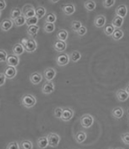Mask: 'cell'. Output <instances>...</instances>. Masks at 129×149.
I'll return each instance as SVG.
<instances>
[{"label":"cell","instance_id":"cell-1","mask_svg":"<svg viewBox=\"0 0 129 149\" xmlns=\"http://www.w3.org/2000/svg\"><path fill=\"white\" fill-rule=\"evenodd\" d=\"M21 44L28 53H33L37 48V43L34 39H22Z\"/></svg>","mask_w":129,"mask_h":149},{"label":"cell","instance_id":"cell-2","mask_svg":"<svg viewBox=\"0 0 129 149\" xmlns=\"http://www.w3.org/2000/svg\"><path fill=\"white\" fill-rule=\"evenodd\" d=\"M37 104V99L32 94H24L21 97V104L26 108L33 107Z\"/></svg>","mask_w":129,"mask_h":149},{"label":"cell","instance_id":"cell-3","mask_svg":"<svg viewBox=\"0 0 129 149\" xmlns=\"http://www.w3.org/2000/svg\"><path fill=\"white\" fill-rule=\"evenodd\" d=\"M80 125L85 129L91 127L94 123V119L90 114H84L80 119Z\"/></svg>","mask_w":129,"mask_h":149},{"label":"cell","instance_id":"cell-4","mask_svg":"<svg viewBox=\"0 0 129 149\" xmlns=\"http://www.w3.org/2000/svg\"><path fill=\"white\" fill-rule=\"evenodd\" d=\"M56 64L59 66H64L67 65L70 62V57L65 53H59L56 56Z\"/></svg>","mask_w":129,"mask_h":149},{"label":"cell","instance_id":"cell-5","mask_svg":"<svg viewBox=\"0 0 129 149\" xmlns=\"http://www.w3.org/2000/svg\"><path fill=\"white\" fill-rule=\"evenodd\" d=\"M35 9L32 5H25L22 8V15H24L26 18V19L28 18H33L35 16Z\"/></svg>","mask_w":129,"mask_h":149},{"label":"cell","instance_id":"cell-6","mask_svg":"<svg viewBox=\"0 0 129 149\" xmlns=\"http://www.w3.org/2000/svg\"><path fill=\"white\" fill-rule=\"evenodd\" d=\"M47 139L49 141V146L51 148H55L59 145L61 138L56 133H49L47 135Z\"/></svg>","mask_w":129,"mask_h":149},{"label":"cell","instance_id":"cell-7","mask_svg":"<svg viewBox=\"0 0 129 149\" xmlns=\"http://www.w3.org/2000/svg\"><path fill=\"white\" fill-rule=\"evenodd\" d=\"M73 116H74V110L70 107H65L64 109H63L61 120L64 122L70 121L72 119Z\"/></svg>","mask_w":129,"mask_h":149},{"label":"cell","instance_id":"cell-8","mask_svg":"<svg viewBox=\"0 0 129 149\" xmlns=\"http://www.w3.org/2000/svg\"><path fill=\"white\" fill-rule=\"evenodd\" d=\"M56 75V70L53 68H47L43 72V76L46 81H52Z\"/></svg>","mask_w":129,"mask_h":149},{"label":"cell","instance_id":"cell-9","mask_svg":"<svg viewBox=\"0 0 129 149\" xmlns=\"http://www.w3.org/2000/svg\"><path fill=\"white\" fill-rule=\"evenodd\" d=\"M42 92L45 94H50L55 90V85L52 81H46L42 86Z\"/></svg>","mask_w":129,"mask_h":149},{"label":"cell","instance_id":"cell-10","mask_svg":"<svg viewBox=\"0 0 129 149\" xmlns=\"http://www.w3.org/2000/svg\"><path fill=\"white\" fill-rule=\"evenodd\" d=\"M53 48L55 50H56L57 52L60 53H63V52L67 48V43L64 41H62V40H57L54 42L53 43Z\"/></svg>","mask_w":129,"mask_h":149},{"label":"cell","instance_id":"cell-11","mask_svg":"<svg viewBox=\"0 0 129 149\" xmlns=\"http://www.w3.org/2000/svg\"><path fill=\"white\" fill-rule=\"evenodd\" d=\"M5 76L6 77V79H14L15 77L17 74V70H16L15 67H12V66H7L5 69L4 73Z\"/></svg>","mask_w":129,"mask_h":149},{"label":"cell","instance_id":"cell-12","mask_svg":"<svg viewBox=\"0 0 129 149\" xmlns=\"http://www.w3.org/2000/svg\"><path fill=\"white\" fill-rule=\"evenodd\" d=\"M128 8L125 5H120L115 8V15L116 16H119L120 18H125L127 15Z\"/></svg>","mask_w":129,"mask_h":149},{"label":"cell","instance_id":"cell-13","mask_svg":"<svg viewBox=\"0 0 129 149\" xmlns=\"http://www.w3.org/2000/svg\"><path fill=\"white\" fill-rule=\"evenodd\" d=\"M20 59L18 56L15 55H9L7 57L6 59V63L8 66H12V67H16L19 64Z\"/></svg>","mask_w":129,"mask_h":149},{"label":"cell","instance_id":"cell-14","mask_svg":"<svg viewBox=\"0 0 129 149\" xmlns=\"http://www.w3.org/2000/svg\"><path fill=\"white\" fill-rule=\"evenodd\" d=\"M116 98L120 102H125V100H127L129 97V94H128L127 91L125 89H119L117 91V92L115 94Z\"/></svg>","mask_w":129,"mask_h":149},{"label":"cell","instance_id":"cell-15","mask_svg":"<svg viewBox=\"0 0 129 149\" xmlns=\"http://www.w3.org/2000/svg\"><path fill=\"white\" fill-rule=\"evenodd\" d=\"M106 17L103 15H97L95 18V20H94V25L96 28H103L105 24H106Z\"/></svg>","mask_w":129,"mask_h":149},{"label":"cell","instance_id":"cell-16","mask_svg":"<svg viewBox=\"0 0 129 149\" xmlns=\"http://www.w3.org/2000/svg\"><path fill=\"white\" fill-rule=\"evenodd\" d=\"M62 12L65 15H71L75 12V6L74 4H65L62 6Z\"/></svg>","mask_w":129,"mask_h":149},{"label":"cell","instance_id":"cell-17","mask_svg":"<svg viewBox=\"0 0 129 149\" xmlns=\"http://www.w3.org/2000/svg\"><path fill=\"white\" fill-rule=\"evenodd\" d=\"M13 26V22L11 19L3 20L0 24V28L3 31H8Z\"/></svg>","mask_w":129,"mask_h":149},{"label":"cell","instance_id":"cell-18","mask_svg":"<svg viewBox=\"0 0 129 149\" xmlns=\"http://www.w3.org/2000/svg\"><path fill=\"white\" fill-rule=\"evenodd\" d=\"M43 80V76L42 74L39 72L32 73L30 76V81L33 84H38L40 83V81Z\"/></svg>","mask_w":129,"mask_h":149},{"label":"cell","instance_id":"cell-19","mask_svg":"<svg viewBox=\"0 0 129 149\" xmlns=\"http://www.w3.org/2000/svg\"><path fill=\"white\" fill-rule=\"evenodd\" d=\"M37 147L40 149H45L46 148L47 146H49V141L47 136H43L38 139L37 142Z\"/></svg>","mask_w":129,"mask_h":149},{"label":"cell","instance_id":"cell-20","mask_svg":"<svg viewBox=\"0 0 129 149\" xmlns=\"http://www.w3.org/2000/svg\"><path fill=\"white\" fill-rule=\"evenodd\" d=\"M12 51H13L14 55L19 56L22 55L24 52V48L21 43H16L12 48Z\"/></svg>","mask_w":129,"mask_h":149},{"label":"cell","instance_id":"cell-21","mask_svg":"<svg viewBox=\"0 0 129 149\" xmlns=\"http://www.w3.org/2000/svg\"><path fill=\"white\" fill-rule=\"evenodd\" d=\"M87 139V134L86 132H84L83 131H80L78 132H77L74 135V139L77 141V143L81 144L83 143Z\"/></svg>","mask_w":129,"mask_h":149},{"label":"cell","instance_id":"cell-22","mask_svg":"<svg viewBox=\"0 0 129 149\" xmlns=\"http://www.w3.org/2000/svg\"><path fill=\"white\" fill-rule=\"evenodd\" d=\"M112 115L115 119H121L124 115L123 109L120 107L114 108L113 110H112Z\"/></svg>","mask_w":129,"mask_h":149},{"label":"cell","instance_id":"cell-23","mask_svg":"<svg viewBox=\"0 0 129 149\" xmlns=\"http://www.w3.org/2000/svg\"><path fill=\"white\" fill-rule=\"evenodd\" d=\"M124 23V18H120L119 16H115L112 22V25L113 26L115 29H119Z\"/></svg>","mask_w":129,"mask_h":149},{"label":"cell","instance_id":"cell-24","mask_svg":"<svg viewBox=\"0 0 129 149\" xmlns=\"http://www.w3.org/2000/svg\"><path fill=\"white\" fill-rule=\"evenodd\" d=\"M57 39L59 40H62V41H64L68 39V37H69V33L66 30L64 29H61L59 30V31L57 32L56 34Z\"/></svg>","mask_w":129,"mask_h":149},{"label":"cell","instance_id":"cell-25","mask_svg":"<svg viewBox=\"0 0 129 149\" xmlns=\"http://www.w3.org/2000/svg\"><path fill=\"white\" fill-rule=\"evenodd\" d=\"M46 14V9L43 6H39L35 9V16L38 19L43 18Z\"/></svg>","mask_w":129,"mask_h":149},{"label":"cell","instance_id":"cell-26","mask_svg":"<svg viewBox=\"0 0 129 149\" xmlns=\"http://www.w3.org/2000/svg\"><path fill=\"white\" fill-rule=\"evenodd\" d=\"M84 6L87 12H92L96 7V2L92 0H88L84 3Z\"/></svg>","mask_w":129,"mask_h":149},{"label":"cell","instance_id":"cell-27","mask_svg":"<svg viewBox=\"0 0 129 149\" xmlns=\"http://www.w3.org/2000/svg\"><path fill=\"white\" fill-rule=\"evenodd\" d=\"M21 15H22V12L19 8H13L10 12V17L12 21H14Z\"/></svg>","mask_w":129,"mask_h":149},{"label":"cell","instance_id":"cell-28","mask_svg":"<svg viewBox=\"0 0 129 149\" xmlns=\"http://www.w3.org/2000/svg\"><path fill=\"white\" fill-rule=\"evenodd\" d=\"M123 37L124 31L121 28H119V29H115L113 33H112V39L114 40H119Z\"/></svg>","mask_w":129,"mask_h":149},{"label":"cell","instance_id":"cell-29","mask_svg":"<svg viewBox=\"0 0 129 149\" xmlns=\"http://www.w3.org/2000/svg\"><path fill=\"white\" fill-rule=\"evenodd\" d=\"M40 30V27L38 25H32L29 26L28 28V33L30 36L31 37H34L35 35H37V33H38Z\"/></svg>","mask_w":129,"mask_h":149},{"label":"cell","instance_id":"cell-30","mask_svg":"<svg viewBox=\"0 0 129 149\" xmlns=\"http://www.w3.org/2000/svg\"><path fill=\"white\" fill-rule=\"evenodd\" d=\"M21 149H33V143L29 140H23L20 143Z\"/></svg>","mask_w":129,"mask_h":149},{"label":"cell","instance_id":"cell-31","mask_svg":"<svg viewBox=\"0 0 129 149\" xmlns=\"http://www.w3.org/2000/svg\"><path fill=\"white\" fill-rule=\"evenodd\" d=\"M55 24H52V23H45L44 25H43V30L44 31L46 32V33H53L54 31H55Z\"/></svg>","mask_w":129,"mask_h":149},{"label":"cell","instance_id":"cell-32","mask_svg":"<svg viewBox=\"0 0 129 149\" xmlns=\"http://www.w3.org/2000/svg\"><path fill=\"white\" fill-rule=\"evenodd\" d=\"M13 22H14L15 25L17 26V27H21V26L26 24V18L24 15H21L20 17L15 19Z\"/></svg>","mask_w":129,"mask_h":149},{"label":"cell","instance_id":"cell-33","mask_svg":"<svg viewBox=\"0 0 129 149\" xmlns=\"http://www.w3.org/2000/svg\"><path fill=\"white\" fill-rule=\"evenodd\" d=\"M115 28H114L113 26L112 25V24H109L105 26V28L103 29L104 33L107 36H111L112 35V33H113L114 31H115Z\"/></svg>","mask_w":129,"mask_h":149},{"label":"cell","instance_id":"cell-34","mask_svg":"<svg viewBox=\"0 0 129 149\" xmlns=\"http://www.w3.org/2000/svg\"><path fill=\"white\" fill-rule=\"evenodd\" d=\"M57 18H56V15H55L54 13H48L46 15V23H52V24H54L56 21Z\"/></svg>","mask_w":129,"mask_h":149},{"label":"cell","instance_id":"cell-35","mask_svg":"<svg viewBox=\"0 0 129 149\" xmlns=\"http://www.w3.org/2000/svg\"><path fill=\"white\" fill-rule=\"evenodd\" d=\"M81 58V54L79 51H73L71 54V60L72 61L73 63H77L79 61Z\"/></svg>","mask_w":129,"mask_h":149},{"label":"cell","instance_id":"cell-36","mask_svg":"<svg viewBox=\"0 0 129 149\" xmlns=\"http://www.w3.org/2000/svg\"><path fill=\"white\" fill-rule=\"evenodd\" d=\"M38 20L39 19L36 16H34L33 18H28V19H26V24L28 25V27L32 25H37V24L38 23Z\"/></svg>","mask_w":129,"mask_h":149},{"label":"cell","instance_id":"cell-37","mask_svg":"<svg viewBox=\"0 0 129 149\" xmlns=\"http://www.w3.org/2000/svg\"><path fill=\"white\" fill-rule=\"evenodd\" d=\"M81 26H82V24H81L80 22H78V21H74V22H72V23H71V28H72L73 31L75 32L78 31L80 29V28Z\"/></svg>","mask_w":129,"mask_h":149},{"label":"cell","instance_id":"cell-38","mask_svg":"<svg viewBox=\"0 0 129 149\" xmlns=\"http://www.w3.org/2000/svg\"><path fill=\"white\" fill-rule=\"evenodd\" d=\"M115 3V0H104L103 2V6L106 8H111L112 6H113Z\"/></svg>","mask_w":129,"mask_h":149},{"label":"cell","instance_id":"cell-39","mask_svg":"<svg viewBox=\"0 0 129 149\" xmlns=\"http://www.w3.org/2000/svg\"><path fill=\"white\" fill-rule=\"evenodd\" d=\"M6 149H20V145L17 141H11L7 145Z\"/></svg>","mask_w":129,"mask_h":149},{"label":"cell","instance_id":"cell-40","mask_svg":"<svg viewBox=\"0 0 129 149\" xmlns=\"http://www.w3.org/2000/svg\"><path fill=\"white\" fill-rule=\"evenodd\" d=\"M63 112V108L62 107H56L54 110V116L55 117L58 118V119H61L62 117V114Z\"/></svg>","mask_w":129,"mask_h":149},{"label":"cell","instance_id":"cell-41","mask_svg":"<svg viewBox=\"0 0 129 149\" xmlns=\"http://www.w3.org/2000/svg\"><path fill=\"white\" fill-rule=\"evenodd\" d=\"M7 57H8V54L5 50L3 49H0V63H3L7 59Z\"/></svg>","mask_w":129,"mask_h":149},{"label":"cell","instance_id":"cell-42","mask_svg":"<svg viewBox=\"0 0 129 149\" xmlns=\"http://www.w3.org/2000/svg\"><path fill=\"white\" fill-rule=\"evenodd\" d=\"M87 31V28L85 27V26H81L80 28V29L78 31L76 32L77 33H78V35L80 36V37H83V36H84L85 34H86Z\"/></svg>","mask_w":129,"mask_h":149},{"label":"cell","instance_id":"cell-43","mask_svg":"<svg viewBox=\"0 0 129 149\" xmlns=\"http://www.w3.org/2000/svg\"><path fill=\"white\" fill-rule=\"evenodd\" d=\"M121 139L125 145H129V133H124L121 135Z\"/></svg>","mask_w":129,"mask_h":149},{"label":"cell","instance_id":"cell-44","mask_svg":"<svg viewBox=\"0 0 129 149\" xmlns=\"http://www.w3.org/2000/svg\"><path fill=\"white\" fill-rule=\"evenodd\" d=\"M6 77L5 76V74L3 73H0V87H2V85H4L6 83Z\"/></svg>","mask_w":129,"mask_h":149},{"label":"cell","instance_id":"cell-45","mask_svg":"<svg viewBox=\"0 0 129 149\" xmlns=\"http://www.w3.org/2000/svg\"><path fill=\"white\" fill-rule=\"evenodd\" d=\"M6 7V2L5 0H0V12L4 10Z\"/></svg>","mask_w":129,"mask_h":149},{"label":"cell","instance_id":"cell-46","mask_svg":"<svg viewBox=\"0 0 129 149\" xmlns=\"http://www.w3.org/2000/svg\"><path fill=\"white\" fill-rule=\"evenodd\" d=\"M125 91H127V93L128 94H129V83L128 84H127V86H126V88H125Z\"/></svg>","mask_w":129,"mask_h":149},{"label":"cell","instance_id":"cell-47","mask_svg":"<svg viewBox=\"0 0 129 149\" xmlns=\"http://www.w3.org/2000/svg\"><path fill=\"white\" fill-rule=\"evenodd\" d=\"M51 2H53V3H55V2H58V0H56V1H50Z\"/></svg>","mask_w":129,"mask_h":149},{"label":"cell","instance_id":"cell-48","mask_svg":"<svg viewBox=\"0 0 129 149\" xmlns=\"http://www.w3.org/2000/svg\"><path fill=\"white\" fill-rule=\"evenodd\" d=\"M128 115H129V109H128Z\"/></svg>","mask_w":129,"mask_h":149},{"label":"cell","instance_id":"cell-49","mask_svg":"<svg viewBox=\"0 0 129 149\" xmlns=\"http://www.w3.org/2000/svg\"><path fill=\"white\" fill-rule=\"evenodd\" d=\"M0 17H1V12H0Z\"/></svg>","mask_w":129,"mask_h":149},{"label":"cell","instance_id":"cell-50","mask_svg":"<svg viewBox=\"0 0 129 149\" xmlns=\"http://www.w3.org/2000/svg\"><path fill=\"white\" fill-rule=\"evenodd\" d=\"M109 149H112V148H109Z\"/></svg>","mask_w":129,"mask_h":149}]
</instances>
